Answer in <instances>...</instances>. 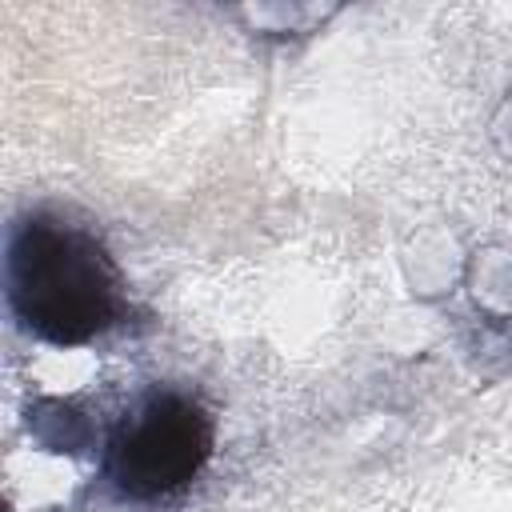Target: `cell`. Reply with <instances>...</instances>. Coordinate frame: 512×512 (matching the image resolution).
Wrapping results in <instances>:
<instances>
[{"label": "cell", "instance_id": "cell-1", "mask_svg": "<svg viewBox=\"0 0 512 512\" xmlns=\"http://www.w3.org/2000/svg\"><path fill=\"white\" fill-rule=\"evenodd\" d=\"M8 308L52 348H80L128 320L124 276L96 232L56 212H28L8 232Z\"/></svg>", "mask_w": 512, "mask_h": 512}, {"label": "cell", "instance_id": "cell-2", "mask_svg": "<svg viewBox=\"0 0 512 512\" xmlns=\"http://www.w3.org/2000/svg\"><path fill=\"white\" fill-rule=\"evenodd\" d=\"M212 412L180 388L148 392L104 444V484L124 504H160L184 492L212 460Z\"/></svg>", "mask_w": 512, "mask_h": 512}]
</instances>
